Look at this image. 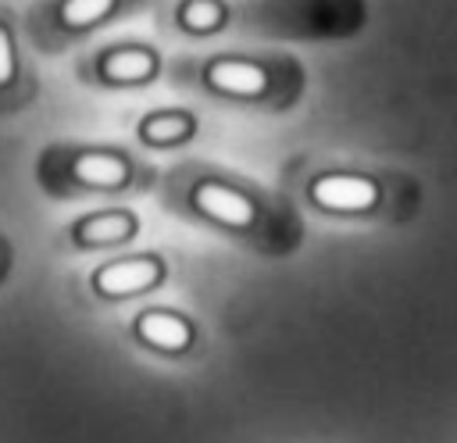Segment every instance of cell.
Here are the masks:
<instances>
[{
	"instance_id": "cell-4",
	"label": "cell",
	"mask_w": 457,
	"mask_h": 443,
	"mask_svg": "<svg viewBox=\"0 0 457 443\" xmlns=\"http://www.w3.org/2000/svg\"><path fill=\"white\" fill-rule=\"evenodd\" d=\"M154 0H32L21 14L29 46L39 54H68Z\"/></svg>"
},
{
	"instance_id": "cell-10",
	"label": "cell",
	"mask_w": 457,
	"mask_h": 443,
	"mask_svg": "<svg viewBox=\"0 0 457 443\" xmlns=\"http://www.w3.org/2000/svg\"><path fill=\"white\" fill-rule=\"evenodd\" d=\"M139 236V214L132 207H100L79 214L64 229V243L71 250H121Z\"/></svg>"
},
{
	"instance_id": "cell-1",
	"label": "cell",
	"mask_w": 457,
	"mask_h": 443,
	"mask_svg": "<svg viewBox=\"0 0 457 443\" xmlns=\"http://www.w3.org/2000/svg\"><path fill=\"white\" fill-rule=\"evenodd\" d=\"M164 204L182 218L218 229L239 243H253L264 250L275 247V236H278L275 200L264 189L214 164H204V161L179 164L164 182Z\"/></svg>"
},
{
	"instance_id": "cell-2",
	"label": "cell",
	"mask_w": 457,
	"mask_h": 443,
	"mask_svg": "<svg viewBox=\"0 0 457 443\" xmlns=\"http://www.w3.org/2000/svg\"><path fill=\"white\" fill-rule=\"evenodd\" d=\"M168 75L179 89L236 104L275 111L289 104L300 89V64L271 50H204L182 54L168 64Z\"/></svg>"
},
{
	"instance_id": "cell-9",
	"label": "cell",
	"mask_w": 457,
	"mask_h": 443,
	"mask_svg": "<svg viewBox=\"0 0 457 443\" xmlns=\"http://www.w3.org/2000/svg\"><path fill=\"white\" fill-rule=\"evenodd\" d=\"M303 196L325 214H368L382 200V189L361 171H318L307 179Z\"/></svg>"
},
{
	"instance_id": "cell-11",
	"label": "cell",
	"mask_w": 457,
	"mask_h": 443,
	"mask_svg": "<svg viewBox=\"0 0 457 443\" xmlns=\"http://www.w3.org/2000/svg\"><path fill=\"white\" fill-rule=\"evenodd\" d=\"M132 336L150 347L154 354H164V357H182L196 347L200 332H196V322L175 307H143L136 318H132Z\"/></svg>"
},
{
	"instance_id": "cell-6",
	"label": "cell",
	"mask_w": 457,
	"mask_h": 443,
	"mask_svg": "<svg viewBox=\"0 0 457 443\" xmlns=\"http://www.w3.org/2000/svg\"><path fill=\"white\" fill-rule=\"evenodd\" d=\"M168 279V261L164 254L143 250V254H118L104 264H96L86 279V289L100 304H118L132 300L143 293H154Z\"/></svg>"
},
{
	"instance_id": "cell-12",
	"label": "cell",
	"mask_w": 457,
	"mask_h": 443,
	"mask_svg": "<svg viewBox=\"0 0 457 443\" xmlns=\"http://www.w3.org/2000/svg\"><path fill=\"white\" fill-rule=\"evenodd\" d=\"M196 129H200V118L189 107H157L139 118L136 136L150 150H171V146L189 143L196 136Z\"/></svg>"
},
{
	"instance_id": "cell-13",
	"label": "cell",
	"mask_w": 457,
	"mask_h": 443,
	"mask_svg": "<svg viewBox=\"0 0 457 443\" xmlns=\"http://www.w3.org/2000/svg\"><path fill=\"white\" fill-rule=\"evenodd\" d=\"M7 272H11V243L0 236V282L7 279Z\"/></svg>"
},
{
	"instance_id": "cell-7",
	"label": "cell",
	"mask_w": 457,
	"mask_h": 443,
	"mask_svg": "<svg viewBox=\"0 0 457 443\" xmlns=\"http://www.w3.org/2000/svg\"><path fill=\"white\" fill-rule=\"evenodd\" d=\"M36 93H39V79L29 57L21 14L0 4V114H14L29 107Z\"/></svg>"
},
{
	"instance_id": "cell-3",
	"label": "cell",
	"mask_w": 457,
	"mask_h": 443,
	"mask_svg": "<svg viewBox=\"0 0 457 443\" xmlns=\"http://www.w3.org/2000/svg\"><path fill=\"white\" fill-rule=\"evenodd\" d=\"M36 175L57 200L86 193H139L154 182L150 168L132 150L104 143H50L39 154Z\"/></svg>"
},
{
	"instance_id": "cell-8",
	"label": "cell",
	"mask_w": 457,
	"mask_h": 443,
	"mask_svg": "<svg viewBox=\"0 0 457 443\" xmlns=\"http://www.w3.org/2000/svg\"><path fill=\"white\" fill-rule=\"evenodd\" d=\"M236 0H161L157 21L175 39H214L236 25Z\"/></svg>"
},
{
	"instance_id": "cell-5",
	"label": "cell",
	"mask_w": 457,
	"mask_h": 443,
	"mask_svg": "<svg viewBox=\"0 0 457 443\" xmlns=\"http://www.w3.org/2000/svg\"><path fill=\"white\" fill-rule=\"evenodd\" d=\"M164 71H168V61L161 46L146 39H129V36L96 43L82 50V57L75 61L79 82L96 86V89H139V86L157 82Z\"/></svg>"
}]
</instances>
